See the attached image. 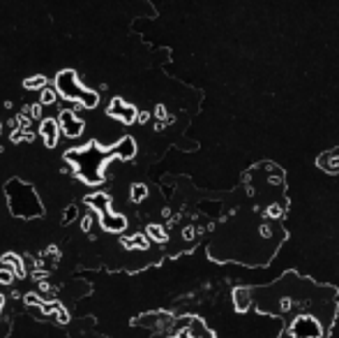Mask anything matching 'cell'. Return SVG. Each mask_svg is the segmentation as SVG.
Returning a JSON list of instances; mask_svg holds the SVG:
<instances>
[{"instance_id":"cell-1","label":"cell","mask_w":339,"mask_h":338,"mask_svg":"<svg viewBox=\"0 0 339 338\" xmlns=\"http://www.w3.org/2000/svg\"><path fill=\"white\" fill-rule=\"evenodd\" d=\"M252 292L261 294V297H270V299H258L256 308L263 313L272 315H298V313H311L316 315L321 322L328 327L335 315V304L332 299L325 301V297H335V290L330 287H316L309 280H302L295 273L284 276L279 283L265 287V290H252Z\"/></svg>"},{"instance_id":"cell-9","label":"cell","mask_w":339,"mask_h":338,"mask_svg":"<svg viewBox=\"0 0 339 338\" xmlns=\"http://www.w3.org/2000/svg\"><path fill=\"white\" fill-rule=\"evenodd\" d=\"M2 267H7V269H12L14 278H23V276H26V269H23V262L19 260L16 255H5V257H2Z\"/></svg>"},{"instance_id":"cell-17","label":"cell","mask_w":339,"mask_h":338,"mask_svg":"<svg viewBox=\"0 0 339 338\" xmlns=\"http://www.w3.org/2000/svg\"><path fill=\"white\" fill-rule=\"evenodd\" d=\"M16 123L21 125L23 130H26V128H28V123H30V118H28V116H19V118H16Z\"/></svg>"},{"instance_id":"cell-3","label":"cell","mask_w":339,"mask_h":338,"mask_svg":"<svg viewBox=\"0 0 339 338\" xmlns=\"http://www.w3.org/2000/svg\"><path fill=\"white\" fill-rule=\"evenodd\" d=\"M56 93H60L69 102H79L83 109H95L99 104V95L95 91L83 88L74 69H62L56 77Z\"/></svg>"},{"instance_id":"cell-4","label":"cell","mask_w":339,"mask_h":338,"mask_svg":"<svg viewBox=\"0 0 339 338\" xmlns=\"http://www.w3.org/2000/svg\"><path fill=\"white\" fill-rule=\"evenodd\" d=\"M85 204L95 206V211L99 213V225L102 230L106 232H122L127 227V218L120 213H113L111 211V197L99 192V195H88L85 197Z\"/></svg>"},{"instance_id":"cell-11","label":"cell","mask_w":339,"mask_h":338,"mask_svg":"<svg viewBox=\"0 0 339 338\" xmlns=\"http://www.w3.org/2000/svg\"><path fill=\"white\" fill-rule=\"evenodd\" d=\"M56 95H58V93H56V88H42V95H39V104H42V107H49V104H53V102H56Z\"/></svg>"},{"instance_id":"cell-18","label":"cell","mask_w":339,"mask_h":338,"mask_svg":"<svg viewBox=\"0 0 339 338\" xmlns=\"http://www.w3.org/2000/svg\"><path fill=\"white\" fill-rule=\"evenodd\" d=\"M30 114H32V118H39V116H42V104H32Z\"/></svg>"},{"instance_id":"cell-15","label":"cell","mask_w":339,"mask_h":338,"mask_svg":"<svg viewBox=\"0 0 339 338\" xmlns=\"http://www.w3.org/2000/svg\"><path fill=\"white\" fill-rule=\"evenodd\" d=\"M12 280H14V273H12V269L2 267V269H0V285H12Z\"/></svg>"},{"instance_id":"cell-6","label":"cell","mask_w":339,"mask_h":338,"mask_svg":"<svg viewBox=\"0 0 339 338\" xmlns=\"http://www.w3.org/2000/svg\"><path fill=\"white\" fill-rule=\"evenodd\" d=\"M58 125H60L62 135H65V137H69V139H76L83 132V121L74 114V111H72V109H65V111H60Z\"/></svg>"},{"instance_id":"cell-12","label":"cell","mask_w":339,"mask_h":338,"mask_svg":"<svg viewBox=\"0 0 339 338\" xmlns=\"http://www.w3.org/2000/svg\"><path fill=\"white\" fill-rule=\"evenodd\" d=\"M148 237H150L152 241L162 243V241H166V232H164V227H159V225H150V227H148Z\"/></svg>"},{"instance_id":"cell-16","label":"cell","mask_w":339,"mask_h":338,"mask_svg":"<svg viewBox=\"0 0 339 338\" xmlns=\"http://www.w3.org/2000/svg\"><path fill=\"white\" fill-rule=\"evenodd\" d=\"M90 225H92V218L88 215V218H83V220H81V230L88 232V230H90Z\"/></svg>"},{"instance_id":"cell-8","label":"cell","mask_w":339,"mask_h":338,"mask_svg":"<svg viewBox=\"0 0 339 338\" xmlns=\"http://www.w3.org/2000/svg\"><path fill=\"white\" fill-rule=\"evenodd\" d=\"M58 135H60V125H58L56 118H44L39 123V137L44 139L46 148H53L58 144Z\"/></svg>"},{"instance_id":"cell-14","label":"cell","mask_w":339,"mask_h":338,"mask_svg":"<svg viewBox=\"0 0 339 338\" xmlns=\"http://www.w3.org/2000/svg\"><path fill=\"white\" fill-rule=\"evenodd\" d=\"M125 246H132V248H148V241H145L141 234H136L134 238H125Z\"/></svg>"},{"instance_id":"cell-10","label":"cell","mask_w":339,"mask_h":338,"mask_svg":"<svg viewBox=\"0 0 339 338\" xmlns=\"http://www.w3.org/2000/svg\"><path fill=\"white\" fill-rule=\"evenodd\" d=\"M46 86V77H42V74H37V77H30L23 81V88H28V91H42Z\"/></svg>"},{"instance_id":"cell-7","label":"cell","mask_w":339,"mask_h":338,"mask_svg":"<svg viewBox=\"0 0 339 338\" xmlns=\"http://www.w3.org/2000/svg\"><path fill=\"white\" fill-rule=\"evenodd\" d=\"M106 114L113 116V118H118V121H122V123H134L136 121V109L125 104L122 98H113L109 109H106Z\"/></svg>"},{"instance_id":"cell-13","label":"cell","mask_w":339,"mask_h":338,"mask_svg":"<svg viewBox=\"0 0 339 338\" xmlns=\"http://www.w3.org/2000/svg\"><path fill=\"white\" fill-rule=\"evenodd\" d=\"M145 195H148V188H145L143 183L132 185V202H141V200H145Z\"/></svg>"},{"instance_id":"cell-5","label":"cell","mask_w":339,"mask_h":338,"mask_svg":"<svg viewBox=\"0 0 339 338\" xmlns=\"http://www.w3.org/2000/svg\"><path fill=\"white\" fill-rule=\"evenodd\" d=\"M325 329L328 327L316 315H311V313H298L288 322L286 336L288 338H323Z\"/></svg>"},{"instance_id":"cell-2","label":"cell","mask_w":339,"mask_h":338,"mask_svg":"<svg viewBox=\"0 0 339 338\" xmlns=\"http://www.w3.org/2000/svg\"><path fill=\"white\" fill-rule=\"evenodd\" d=\"M134 153H136L134 139L125 137L115 148H102L99 144L92 141V144H88V146H83V148L67 151V153H65V160L74 167V174L81 178L83 183L97 185L104 181L106 162L113 160V158L129 160V158H134Z\"/></svg>"},{"instance_id":"cell-19","label":"cell","mask_w":339,"mask_h":338,"mask_svg":"<svg viewBox=\"0 0 339 338\" xmlns=\"http://www.w3.org/2000/svg\"><path fill=\"white\" fill-rule=\"evenodd\" d=\"M0 132H2V125H0Z\"/></svg>"}]
</instances>
